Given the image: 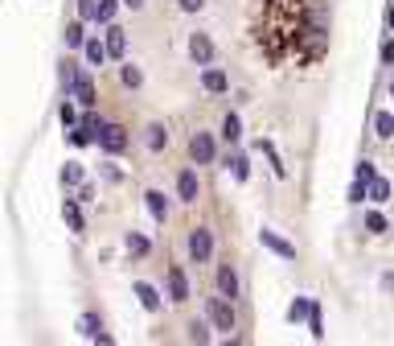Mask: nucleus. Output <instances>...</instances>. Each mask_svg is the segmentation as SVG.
Returning a JSON list of instances; mask_svg holds the SVG:
<instances>
[{
	"instance_id": "1",
	"label": "nucleus",
	"mask_w": 394,
	"mask_h": 346,
	"mask_svg": "<svg viewBox=\"0 0 394 346\" xmlns=\"http://www.w3.org/2000/svg\"><path fill=\"white\" fill-rule=\"evenodd\" d=\"M206 318L214 326V334H222V338H230L234 330H238V314H234V301L222 293L206 297Z\"/></svg>"
},
{
	"instance_id": "2",
	"label": "nucleus",
	"mask_w": 394,
	"mask_h": 346,
	"mask_svg": "<svg viewBox=\"0 0 394 346\" xmlns=\"http://www.w3.org/2000/svg\"><path fill=\"white\" fill-rule=\"evenodd\" d=\"M94 145H99V153H103V157H123V153L132 148V132H128L123 124L107 120L103 128H99V141H94Z\"/></svg>"
},
{
	"instance_id": "3",
	"label": "nucleus",
	"mask_w": 394,
	"mask_h": 346,
	"mask_svg": "<svg viewBox=\"0 0 394 346\" xmlns=\"http://www.w3.org/2000/svg\"><path fill=\"white\" fill-rule=\"evenodd\" d=\"M164 297L173 301V305H185L189 297H193V285H189V272L181 264H168L164 268Z\"/></svg>"
},
{
	"instance_id": "4",
	"label": "nucleus",
	"mask_w": 394,
	"mask_h": 346,
	"mask_svg": "<svg viewBox=\"0 0 394 346\" xmlns=\"http://www.w3.org/2000/svg\"><path fill=\"white\" fill-rule=\"evenodd\" d=\"M185 251H189L193 264H209V260H214V231H209V227H189Z\"/></svg>"
},
{
	"instance_id": "5",
	"label": "nucleus",
	"mask_w": 394,
	"mask_h": 346,
	"mask_svg": "<svg viewBox=\"0 0 394 346\" xmlns=\"http://www.w3.org/2000/svg\"><path fill=\"white\" fill-rule=\"evenodd\" d=\"M189 161H193V165H214V161H218V141H214V132H202V128H197V132L189 136Z\"/></svg>"
},
{
	"instance_id": "6",
	"label": "nucleus",
	"mask_w": 394,
	"mask_h": 346,
	"mask_svg": "<svg viewBox=\"0 0 394 346\" xmlns=\"http://www.w3.org/2000/svg\"><path fill=\"white\" fill-rule=\"evenodd\" d=\"M189 58H193V66H214V58H218V49H214V37L209 33H189Z\"/></svg>"
},
{
	"instance_id": "7",
	"label": "nucleus",
	"mask_w": 394,
	"mask_h": 346,
	"mask_svg": "<svg viewBox=\"0 0 394 346\" xmlns=\"http://www.w3.org/2000/svg\"><path fill=\"white\" fill-rule=\"evenodd\" d=\"M70 99H74V103H82V107H94V103H99V87H94V78H91V66H82V71L74 74Z\"/></svg>"
},
{
	"instance_id": "8",
	"label": "nucleus",
	"mask_w": 394,
	"mask_h": 346,
	"mask_svg": "<svg viewBox=\"0 0 394 346\" xmlns=\"http://www.w3.org/2000/svg\"><path fill=\"white\" fill-rule=\"evenodd\" d=\"M197 198H202V177H197V169H193V165H185V169L177 173V202L193 206Z\"/></svg>"
},
{
	"instance_id": "9",
	"label": "nucleus",
	"mask_w": 394,
	"mask_h": 346,
	"mask_svg": "<svg viewBox=\"0 0 394 346\" xmlns=\"http://www.w3.org/2000/svg\"><path fill=\"white\" fill-rule=\"evenodd\" d=\"M214 285H218V293L230 297V301L242 297V280H238V268H234V264H218V268H214Z\"/></svg>"
},
{
	"instance_id": "10",
	"label": "nucleus",
	"mask_w": 394,
	"mask_h": 346,
	"mask_svg": "<svg viewBox=\"0 0 394 346\" xmlns=\"http://www.w3.org/2000/svg\"><path fill=\"white\" fill-rule=\"evenodd\" d=\"M103 46H107V58H111V62H123V58H128V33H123L116 21L103 25Z\"/></svg>"
},
{
	"instance_id": "11",
	"label": "nucleus",
	"mask_w": 394,
	"mask_h": 346,
	"mask_svg": "<svg viewBox=\"0 0 394 346\" xmlns=\"http://www.w3.org/2000/svg\"><path fill=\"white\" fill-rule=\"evenodd\" d=\"M259 244L267 247V251H276L279 260H296V244H292V239H283V235L271 231V227H263V231H259Z\"/></svg>"
},
{
	"instance_id": "12",
	"label": "nucleus",
	"mask_w": 394,
	"mask_h": 346,
	"mask_svg": "<svg viewBox=\"0 0 394 346\" xmlns=\"http://www.w3.org/2000/svg\"><path fill=\"white\" fill-rule=\"evenodd\" d=\"M202 91L206 95H226L230 91V74L222 66H202Z\"/></svg>"
},
{
	"instance_id": "13",
	"label": "nucleus",
	"mask_w": 394,
	"mask_h": 346,
	"mask_svg": "<svg viewBox=\"0 0 394 346\" xmlns=\"http://www.w3.org/2000/svg\"><path fill=\"white\" fill-rule=\"evenodd\" d=\"M78 334H82V338H91V342H103V346L111 342V334L103 330V318H99L94 309H87V314L78 318Z\"/></svg>"
},
{
	"instance_id": "14",
	"label": "nucleus",
	"mask_w": 394,
	"mask_h": 346,
	"mask_svg": "<svg viewBox=\"0 0 394 346\" xmlns=\"http://www.w3.org/2000/svg\"><path fill=\"white\" fill-rule=\"evenodd\" d=\"M132 293H136V301L148 309V314H161V309H164V297H161V289H156V285L136 280V285H132Z\"/></svg>"
},
{
	"instance_id": "15",
	"label": "nucleus",
	"mask_w": 394,
	"mask_h": 346,
	"mask_svg": "<svg viewBox=\"0 0 394 346\" xmlns=\"http://www.w3.org/2000/svg\"><path fill=\"white\" fill-rule=\"evenodd\" d=\"M144 206H148V215H152V222H168V215H173V206H168V198H164V190H144Z\"/></svg>"
},
{
	"instance_id": "16",
	"label": "nucleus",
	"mask_w": 394,
	"mask_h": 346,
	"mask_svg": "<svg viewBox=\"0 0 394 346\" xmlns=\"http://www.w3.org/2000/svg\"><path fill=\"white\" fill-rule=\"evenodd\" d=\"M144 148H148L152 157H161L164 148H168V128H164L161 120H152L148 128H144Z\"/></svg>"
},
{
	"instance_id": "17",
	"label": "nucleus",
	"mask_w": 394,
	"mask_h": 346,
	"mask_svg": "<svg viewBox=\"0 0 394 346\" xmlns=\"http://www.w3.org/2000/svg\"><path fill=\"white\" fill-rule=\"evenodd\" d=\"M82 62H87L91 71H99L103 62H111V58H107V46H103V37H91V33H87V42H82Z\"/></svg>"
},
{
	"instance_id": "18",
	"label": "nucleus",
	"mask_w": 394,
	"mask_h": 346,
	"mask_svg": "<svg viewBox=\"0 0 394 346\" xmlns=\"http://www.w3.org/2000/svg\"><path fill=\"white\" fill-rule=\"evenodd\" d=\"M62 219H66V227L74 231V235H82V231H87V219H82L78 198H66V202H62Z\"/></svg>"
},
{
	"instance_id": "19",
	"label": "nucleus",
	"mask_w": 394,
	"mask_h": 346,
	"mask_svg": "<svg viewBox=\"0 0 394 346\" xmlns=\"http://www.w3.org/2000/svg\"><path fill=\"white\" fill-rule=\"evenodd\" d=\"M218 132H222L226 145H238V141H242V116H238V112H226L222 124H218Z\"/></svg>"
},
{
	"instance_id": "20",
	"label": "nucleus",
	"mask_w": 394,
	"mask_h": 346,
	"mask_svg": "<svg viewBox=\"0 0 394 346\" xmlns=\"http://www.w3.org/2000/svg\"><path fill=\"white\" fill-rule=\"evenodd\" d=\"M123 251H128L132 260H144V256L152 251V239H148V235H140V231H128V235H123Z\"/></svg>"
},
{
	"instance_id": "21",
	"label": "nucleus",
	"mask_w": 394,
	"mask_h": 346,
	"mask_svg": "<svg viewBox=\"0 0 394 346\" xmlns=\"http://www.w3.org/2000/svg\"><path fill=\"white\" fill-rule=\"evenodd\" d=\"M119 87H128V91H140V87H144V71H140L136 62H128V58L119 62Z\"/></svg>"
},
{
	"instance_id": "22",
	"label": "nucleus",
	"mask_w": 394,
	"mask_h": 346,
	"mask_svg": "<svg viewBox=\"0 0 394 346\" xmlns=\"http://www.w3.org/2000/svg\"><path fill=\"white\" fill-rule=\"evenodd\" d=\"M366 202H374V206H382V202H390V194H394V186H390V177H374L370 186H366Z\"/></svg>"
},
{
	"instance_id": "23",
	"label": "nucleus",
	"mask_w": 394,
	"mask_h": 346,
	"mask_svg": "<svg viewBox=\"0 0 394 346\" xmlns=\"http://www.w3.org/2000/svg\"><path fill=\"white\" fill-rule=\"evenodd\" d=\"M185 330H189V334H185L189 342H202V346L214 342V326H209V318H193Z\"/></svg>"
},
{
	"instance_id": "24",
	"label": "nucleus",
	"mask_w": 394,
	"mask_h": 346,
	"mask_svg": "<svg viewBox=\"0 0 394 346\" xmlns=\"http://www.w3.org/2000/svg\"><path fill=\"white\" fill-rule=\"evenodd\" d=\"M255 148L267 157V165H271V173H276V177H288V165H283V157L276 153V145H271V141H255Z\"/></svg>"
},
{
	"instance_id": "25",
	"label": "nucleus",
	"mask_w": 394,
	"mask_h": 346,
	"mask_svg": "<svg viewBox=\"0 0 394 346\" xmlns=\"http://www.w3.org/2000/svg\"><path fill=\"white\" fill-rule=\"evenodd\" d=\"M374 136L378 141H394V112H374Z\"/></svg>"
},
{
	"instance_id": "26",
	"label": "nucleus",
	"mask_w": 394,
	"mask_h": 346,
	"mask_svg": "<svg viewBox=\"0 0 394 346\" xmlns=\"http://www.w3.org/2000/svg\"><path fill=\"white\" fill-rule=\"evenodd\" d=\"M82 181H87V169H82L78 161H66V165H62V186H66V190H78Z\"/></svg>"
},
{
	"instance_id": "27",
	"label": "nucleus",
	"mask_w": 394,
	"mask_h": 346,
	"mask_svg": "<svg viewBox=\"0 0 394 346\" xmlns=\"http://www.w3.org/2000/svg\"><path fill=\"white\" fill-rule=\"evenodd\" d=\"M62 42H66V49H82V42H87V21H70L66 33H62Z\"/></svg>"
},
{
	"instance_id": "28",
	"label": "nucleus",
	"mask_w": 394,
	"mask_h": 346,
	"mask_svg": "<svg viewBox=\"0 0 394 346\" xmlns=\"http://www.w3.org/2000/svg\"><path fill=\"white\" fill-rule=\"evenodd\" d=\"M362 227H366L370 235H386V231H390V222H386L382 210H366V215H362Z\"/></svg>"
},
{
	"instance_id": "29",
	"label": "nucleus",
	"mask_w": 394,
	"mask_h": 346,
	"mask_svg": "<svg viewBox=\"0 0 394 346\" xmlns=\"http://www.w3.org/2000/svg\"><path fill=\"white\" fill-rule=\"evenodd\" d=\"M234 169V181H251V157L247 153H234V157H226Z\"/></svg>"
},
{
	"instance_id": "30",
	"label": "nucleus",
	"mask_w": 394,
	"mask_h": 346,
	"mask_svg": "<svg viewBox=\"0 0 394 346\" xmlns=\"http://www.w3.org/2000/svg\"><path fill=\"white\" fill-rule=\"evenodd\" d=\"M78 71H82V66H78L74 58H62V66H58V83H62L66 95H70V87H74V74H78Z\"/></svg>"
},
{
	"instance_id": "31",
	"label": "nucleus",
	"mask_w": 394,
	"mask_h": 346,
	"mask_svg": "<svg viewBox=\"0 0 394 346\" xmlns=\"http://www.w3.org/2000/svg\"><path fill=\"white\" fill-rule=\"evenodd\" d=\"M119 8H123V0H99V17H94V25H111L119 17Z\"/></svg>"
},
{
	"instance_id": "32",
	"label": "nucleus",
	"mask_w": 394,
	"mask_h": 346,
	"mask_svg": "<svg viewBox=\"0 0 394 346\" xmlns=\"http://www.w3.org/2000/svg\"><path fill=\"white\" fill-rule=\"evenodd\" d=\"M308 334H312L316 342L325 338V318H321V305H316V301H312V309H308Z\"/></svg>"
},
{
	"instance_id": "33",
	"label": "nucleus",
	"mask_w": 394,
	"mask_h": 346,
	"mask_svg": "<svg viewBox=\"0 0 394 346\" xmlns=\"http://www.w3.org/2000/svg\"><path fill=\"white\" fill-rule=\"evenodd\" d=\"M308 309H312V297H296L288 305V321H308Z\"/></svg>"
},
{
	"instance_id": "34",
	"label": "nucleus",
	"mask_w": 394,
	"mask_h": 346,
	"mask_svg": "<svg viewBox=\"0 0 394 346\" xmlns=\"http://www.w3.org/2000/svg\"><path fill=\"white\" fill-rule=\"evenodd\" d=\"M99 177H103V181H111V186H119V181H123V169L116 165V157H107V161L99 165Z\"/></svg>"
},
{
	"instance_id": "35",
	"label": "nucleus",
	"mask_w": 394,
	"mask_h": 346,
	"mask_svg": "<svg viewBox=\"0 0 394 346\" xmlns=\"http://www.w3.org/2000/svg\"><path fill=\"white\" fill-rule=\"evenodd\" d=\"M353 177H357V181H366V186H370L374 177H378V169H374V161H370V157H362V161L353 165Z\"/></svg>"
},
{
	"instance_id": "36",
	"label": "nucleus",
	"mask_w": 394,
	"mask_h": 346,
	"mask_svg": "<svg viewBox=\"0 0 394 346\" xmlns=\"http://www.w3.org/2000/svg\"><path fill=\"white\" fill-rule=\"evenodd\" d=\"M94 17H99V0H78V21L94 25Z\"/></svg>"
},
{
	"instance_id": "37",
	"label": "nucleus",
	"mask_w": 394,
	"mask_h": 346,
	"mask_svg": "<svg viewBox=\"0 0 394 346\" xmlns=\"http://www.w3.org/2000/svg\"><path fill=\"white\" fill-rule=\"evenodd\" d=\"M58 120L66 124V128H74V124H78V107H74V103H70V95H66V103H62V107H58Z\"/></svg>"
},
{
	"instance_id": "38",
	"label": "nucleus",
	"mask_w": 394,
	"mask_h": 346,
	"mask_svg": "<svg viewBox=\"0 0 394 346\" xmlns=\"http://www.w3.org/2000/svg\"><path fill=\"white\" fill-rule=\"evenodd\" d=\"M362 198H370V194H366V181H357V177H353V186H349V202H353V206H362Z\"/></svg>"
},
{
	"instance_id": "39",
	"label": "nucleus",
	"mask_w": 394,
	"mask_h": 346,
	"mask_svg": "<svg viewBox=\"0 0 394 346\" xmlns=\"http://www.w3.org/2000/svg\"><path fill=\"white\" fill-rule=\"evenodd\" d=\"M378 58H382V66H394V37H386V42H382Z\"/></svg>"
},
{
	"instance_id": "40",
	"label": "nucleus",
	"mask_w": 394,
	"mask_h": 346,
	"mask_svg": "<svg viewBox=\"0 0 394 346\" xmlns=\"http://www.w3.org/2000/svg\"><path fill=\"white\" fill-rule=\"evenodd\" d=\"M177 8H181V13H202L206 0H177Z\"/></svg>"
},
{
	"instance_id": "41",
	"label": "nucleus",
	"mask_w": 394,
	"mask_h": 346,
	"mask_svg": "<svg viewBox=\"0 0 394 346\" xmlns=\"http://www.w3.org/2000/svg\"><path fill=\"white\" fill-rule=\"evenodd\" d=\"M78 202H94V186H91V181L78 186Z\"/></svg>"
},
{
	"instance_id": "42",
	"label": "nucleus",
	"mask_w": 394,
	"mask_h": 346,
	"mask_svg": "<svg viewBox=\"0 0 394 346\" xmlns=\"http://www.w3.org/2000/svg\"><path fill=\"white\" fill-rule=\"evenodd\" d=\"M144 4H148V0H123V8H132V13H140Z\"/></svg>"
},
{
	"instance_id": "43",
	"label": "nucleus",
	"mask_w": 394,
	"mask_h": 346,
	"mask_svg": "<svg viewBox=\"0 0 394 346\" xmlns=\"http://www.w3.org/2000/svg\"><path fill=\"white\" fill-rule=\"evenodd\" d=\"M386 29H390V33H394V4H390V8H386Z\"/></svg>"
},
{
	"instance_id": "44",
	"label": "nucleus",
	"mask_w": 394,
	"mask_h": 346,
	"mask_svg": "<svg viewBox=\"0 0 394 346\" xmlns=\"http://www.w3.org/2000/svg\"><path fill=\"white\" fill-rule=\"evenodd\" d=\"M390 95H394V78H390Z\"/></svg>"
}]
</instances>
